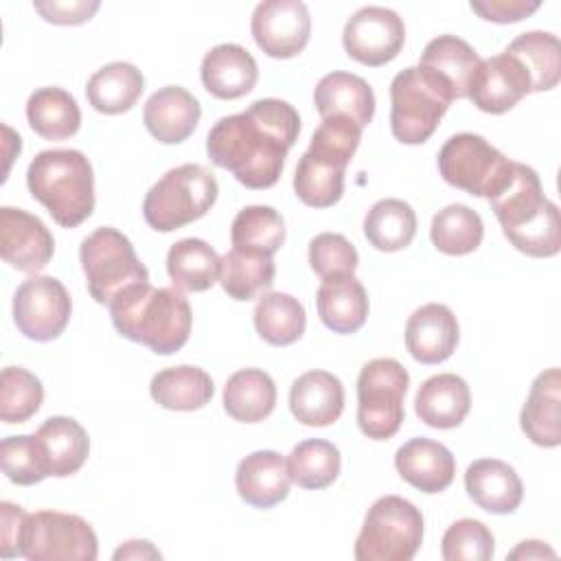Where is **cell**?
I'll return each instance as SVG.
<instances>
[{"instance_id":"cell-1","label":"cell","mask_w":561,"mask_h":561,"mask_svg":"<svg viewBox=\"0 0 561 561\" xmlns=\"http://www.w3.org/2000/svg\"><path fill=\"white\" fill-rule=\"evenodd\" d=\"M300 134V116L280 99H259L245 112L219 118L206 138L213 164L230 171L248 188L278 182L287 151Z\"/></svg>"},{"instance_id":"cell-2","label":"cell","mask_w":561,"mask_h":561,"mask_svg":"<svg viewBox=\"0 0 561 561\" xmlns=\"http://www.w3.org/2000/svg\"><path fill=\"white\" fill-rule=\"evenodd\" d=\"M114 329L158 355L178 353L191 335L193 313L180 289L136 283L110 302Z\"/></svg>"},{"instance_id":"cell-3","label":"cell","mask_w":561,"mask_h":561,"mask_svg":"<svg viewBox=\"0 0 561 561\" xmlns=\"http://www.w3.org/2000/svg\"><path fill=\"white\" fill-rule=\"evenodd\" d=\"M489 202L504 237L519 252L548 259L561 250L559 208L543 195L535 169L515 162L511 180Z\"/></svg>"},{"instance_id":"cell-4","label":"cell","mask_w":561,"mask_h":561,"mask_svg":"<svg viewBox=\"0 0 561 561\" xmlns=\"http://www.w3.org/2000/svg\"><path fill=\"white\" fill-rule=\"evenodd\" d=\"M26 184L31 195L64 228L83 224L94 210L92 164L77 149L39 151L28 164Z\"/></svg>"},{"instance_id":"cell-5","label":"cell","mask_w":561,"mask_h":561,"mask_svg":"<svg viewBox=\"0 0 561 561\" xmlns=\"http://www.w3.org/2000/svg\"><path fill=\"white\" fill-rule=\"evenodd\" d=\"M362 127L344 116L322 118L313 131L309 149L300 156L294 191L298 199L313 208H329L344 193V171L359 147Z\"/></svg>"},{"instance_id":"cell-6","label":"cell","mask_w":561,"mask_h":561,"mask_svg":"<svg viewBox=\"0 0 561 561\" xmlns=\"http://www.w3.org/2000/svg\"><path fill=\"white\" fill-rule=\"evenodd\" d=\"M219 195L213 171L188 162L169 169L145 195L142 217L158 232L178 230L204 217Z\"/></svg>"},{"instance_id":"cell-7","label":"cell","mask_w":561,"mask_h":561,"mask_svg":"<svg viewBox=\"0 0 561 561\" xmlns=\"http://www.w3.org/2000/svg\"><path fill=\"white\" fill-rule=\"evenodd\" d=\"M390 129L403 145L425 142L449 110L454 96L432 72L410 66L390 83Z\"/></svg>"},{"instance_id":"cell-8","label":"cell","mask_w":561,"mask_h":561,"mask_svg":"<svg viewBox=\"0 0 561 561\" xmlns=\"http://www.w3.org/2000/svg\"><path fill=\"white\" fill-rule=\"evenodd\" d=\"M421 541V511L399 495H383L368 508L353 552L357 561H410Z\"/></svg>"},{"instance_id":"cell-9","label":"cell","mask_w":561,"mask_h":561,"mask_svg":"<svg viewBox=\"0 0 561 561\" xmlns=\"http://www.w3.org/2000/svg\"><path fill=\"white\" fill-rule=\"evenodd\" d=\"M79 261L88 291L99 305L110 307L121 291L149 280V272L136 256L131 241L110 226L96 228L81 241Z\"/></svg>"},{"instance_id":"cell-10","label":"cell","mask_w":561,"mask_h":561,"mask_svg":"<svg viewBox=\"0 0 561 561\" xmlns=\"http://www.w3.org/2000/svg\"><path fill=\"white\" fill-rule=\"evenodd\" d=\"M408 386L410 375L397 359L377 357L364 364L357 377V425L364 436L388 440L399 432Z\"/></svg>"},{"instance_id":"cell-11","label":"cell","mask_w":561,"mask_h":561,"mask_svg":"<svg viewBox=\"0 0 561 561\" xmlns=\"http://www.w3.org/2000/svg\"><path fill=\"white\" fill-rule=\"evenodd\" d=\"M513 164L500 149L471 131L447 138L438 151L443 180L476 197L497 195L511 180Z\"/></svg>"},{"instance_id":"cell-12","label":"cell","mask_w":561,"mask_h":561,"mask_svg":"<svg viewBox=\"0 0 561 561\" xmlns=\"http://www.w3.org/2000/svg\"><path fill=\"white\" fill-rule=\"evenodd\" d=\"M22 557L28 561H94L99 541L92 526L75 513L35 511L24 522Z\"/></svg>"},{"instance_id":"cell-13","label":"cell","mask_w":561,"mask_h":561,"mask_svg":"<svg viewBox=\"0 0 561 561\" xmlns=\"http://www.w3.org/2000/svg\"><path fill=\"white\" fill-rule=\"evenodd\" d=\"M72 313L70 294L53 276H28L13 296L18 331L35 342H50L64 333Z\"/></svg>"},{"instance_id":"cell-14","label":"cell","mask_w":561,"mask_h":561,"mask_svg":"<svg viewBox=\"0 0 561 561\" xmlns=\"http://www.w3.org/2000/svg\"><path fill=\"white\" fill-rule=\"evenodd\" d=\"M405 42V24L392 9L362 7L355 11L342 33L344 50L364 66H383L392 61Z\"/></svg>"},{"instance_id":"cell-15","label":"cell","mask_w":561,"mask_h":561,"mask_svg":"<svg viewBox=\"0 0 561 561\" xmlns=\"http://www.w3.org/2000/svg\"><path fill=\"white\" fill-rule=\"evenodd\" d=\"M250 31L265 55L291 59L309 42L311 18L307 4L300 0H265L254 9Z\"/></svg>"},{"instance_id":"cell-16","label":"cell","mask_w":561,"mask_h":561,"mask_svg":"<svg viewBox=\"0 0 561 561\" xmlns=\"http://www.w3.org/2000/svg\"><path fill=\"white\" fill-rule=\"evenodd\" d=\"M55 252V239L44 221L22 208H0V254L4 263L24 274L44 270Z\"/></svg>"},{"instance_id":"cell-17","label":"cell","mask_w":561,"mask_h":561,"mask_svg":"<svg viewBox=\"0 0 561 561\" xmlns=\"http://www.w3.org/2000/svg\"><path fill=\"white\" fill-rule=\"evenodd\" d=\"M533 92L530 77L519 59L508 53L480 61L469 96L486 114H504Z\"/></svg>"},{"instance_id":"cell-18","label":"cell","mask_w":561,"mask_h":561,"mask_svg":"<svg viewBox=\"0 0 561 561\" xmlns=\"http://www.w3.org/2000/svg\"><path fill=\"white\" fill-rule=\"evenodd\" d=\"M458 320L447 305L427 302L405 324V348L421 364H440L458 346Z\"/></svg>"},{"instance_id":"cell-19","label":"cell","mask_w":561,"mask_h":561,"mask_svg":"<svg viewBox=\"0 0 561 561\" xmlns=\"http://www.w3.org/2000/svg\"><path fill=\"white\" fill-rule=\"evenodd\" d=\"M199 116V101L182 85H164L156 90L142 110L147 131L164 145L184 142L195 131Z\"/></svg>"},{"instance_id":"cell-20","label":"cell","mask_w":561,"mask_h":561,"mask_svg":"<svg viewBox=\"0 0 561 561\" xmlns=\"http://www.w3.org/2000/svg\"><path fill=\"white\" fill-rule=\"evenodd\" d=\"M467 495L486 513H515L524 497V484L517 471L497 458H480L465 471Z\"/></svg>"},{"instance_id":"cell-21","label":"cell","mask_w":561,"mask_h":561,"mask_svg":"<svg viewBox=\"0 0 561 561\" xmlns=\"http://www.w3.org/2000/svg\"><path fill=\"white\" fill-rule=\"evenodd\" d=\"M399 476L423 493L445 491L456 476L451 451L432 438H410L394 454Z\"/></svg>"},{"instance_id":"cell-22","label":"cell","mask_w":561,"mask_h":561,"mask_svg":"<svg viewBox=\"0 0 561 561\" xmlns=\"http://www.w3.org/2000/svg\"><path fill=\"white\" fill-rule=\"evenodd\" d=\"M234 484L239 497L256 508H272L289 493L287 460L272 449H259L237 465Z\"/></svg>"},{"instance_id":"cell-23","label":"cell","mask_w":561,"mask_h":561,"mask_svg":"<svg viewBox=\"0 0 561 561\" xmlns=\"http://www.w3.org/2000/svg\"><path fill=\"white\" fill-rule=\"evenodd\" d=\"M259 66L239 44H219L202 59V83L215 99H241L256 85Z\"/></svg>"},{"instance_id":"cell-24","label":"cell","mask_w":561,"mask_h":561,"mask_svg":"<svg viewBox=\"0 0 561 561\" xmlns=\"http://www.w3.org/2000/svg\"><path fill=\"white\" fill-rule=\"evenodd\" d=\"M289 410L302 425L327 427L335 423L344 410V386L327 370L302 373L291 383Z\"/></svg>"},{"instance_id":"cell-25","label":"cell","mask_w":561,"mask_h":561,"mask_svg":"<svg viewBox=\"0 0 561 561\" xmlns=\"http://www.w3.org/2000/svg\"><path fill=\"white\" fill-rule=\"evenodd\" d=\"M313 103L322 118L344 116L362 129L373 121L375 114V94L368 81L342 70L329 72L318 81Z\"/></svg>"},{"instance_id":"cell-26","label":"cell","mask_w":561,"mask_h":561,"mask_svg":"<svg viewBox=\"0 0 561 561\" xmlns=\"http://www.w3.org/2000/svg\"><path fill=\"white\" fill-rule=\"evenodd\" d=\"M561 375L552 366L539 373L530 386L528 399L519 414L522 432L539 447H557L561 443Z\"/></svg>"},{"instance_id":"cell-27","label":"cell","mask_w":561,"mask_h":561,"mask_svg":"<svg viewBox=\"0 0 561 561\" xmlns=\"http://www.w3.org/2000/svg\"><path fill=\"white\" fill-rule=\"evenodd\" d=\"M471 408V392L462 377L440 373L425 379L414 399L416 416L438 430L458 427Z\"/></svg>"},{"instance_id":"cell-28","label":"cell","mask_w":561,"mask_h":561,"mask_svg":"<svg viewBox=\"0 0 561 561\" xmlns=\"http://www.w3.org/2000/svg\"><path fill=\"white\" fill-rule=\"evenodd\" d=\"M480 61L482 59L473 46L465 39L456 35H438L425 46L419 68L438 77L454 99H467Z\"/></svg>"},{"instance_id":"cell-29","label":"cell","mask_w":561,"mask_h":561,"mask_svg":"<svg viewBox=\"0 0 561 561\" xmlns=\"http://www.w3.org/2000/svg\"><path fill=\"white\" fill-rule=\"evenodd\" d=\"M316 305L322 324L333 333H355L368 318V296L355 274L324 278Z\"/></svg>"},{"instance_id":"cell-30","label":"cell","mask_w":561,"mask_h":561,"mask_svg":"<svg viewBox=\"0 0 561 561\" xmlns=\"http://www.w3.org/2000/svg\"><path fill=\"white\" fill-rule=\"evenodd\" d=\"M35 438L39 443L48 476L66 478L77 473L90 454L88 432L70 416H50L46 419Z\"/></svg>"},{"instance_id":"cell-31","label":"cell","mask_w":561,"mask_h":561,"mask_svg":"<svg viewBox=\"0 0 561 561\" xmlns=\"http://www.w3.org/2000/svg\"><path fill=\"white\" fill-rule=\"evenodd\" d=\"M142 90L145 77L134 64L112 61L88 79L85 96L101 114H123L136 105Z\"/></svg>"},{"instance_id":"cell-32","label":"cell","mask_w":561,"mask_h":561,"mask_svg":"<svg viewBox=\"0 0 561 561\" xmlns=\"http://www.w3.org/2000/svg\"><path fill=\"white\" fill-rule=\"evenodd\" d=\"M149 392L151 399L167 410L191 412L204 408L213 399L215 386L204 368L182 364L156 373Z\"/></svg>"},{"instance_id":"cell-33","label":"cell","mask_w":561,"mask_h":561,"mask_svg":"<svg viewBox=\"0 0 561 561\" xmlns=\"http://www.w3.org/2000/svg\"><path fill=\"white\" fill-rule=\"evenodd\" d=\"M276 405L274 379L261 368H243L228 377L224 386V410L241 423H259Z\"/></svg>"},{"instance_id":"cell-34","label":"cell","mask_w":561,"mask_h":561,"mask_svg":"<svg viewBox=\"0 0 561 561\" xmlns=\"http://www.w3.org/2000/svg\"><path fill=\"white\" fill-rule=\"evenodd\" d=\"M26 118L31 129L44 140H66L79 131L81 110L70 92L48 85L28 96Z\"/></svg>"},{"instance_id":"cell-35","label":"cell","mask_w":561,"mask_h":561,"mask_svg":"<svg viewBox=\"0 0 561 561\" xmlns=\"http://www.w3.org/2000/svg\"><path fill=\"white\" fill-rule=\"evenodd\" d=\"M221 256L204 239H180L169 248L167 272L182 291H206L219 280Z\"/></svg>"},{"instance_id":"cell-36","label":"cell","mask_w":561,"mask_h":561,"mask_svg":"<svg viewBox=\"0 0 561 561\" xmlns=\"http://www.w3.org/2000/svg\"><path fill=\"white\" fill-rule=\"evenodd\" d=\"M504 53L513 55L526 68L533 92L552 90L561 79V44L559 37L546 31H528L517 35Z\"/></svg>"},{"instance_id":"cell-37","label":"cell","mask_w":561,"mask_h":561,"mask_svg":"<svg viewBox=\"0 0 561 561\" xmlns=\"http://www.w3.org/2000/svg\"><path fill=\"white\" fill-rule=\"evenodd\" d=\"M364 234L381 252L403 250L416 234V213L403 199H379L364 217Z\"/></svg>"},{"instance_id":"cell-38","label":"cell","mask_w":561,"mask_h":561,"mask_svg":"<svg viewBox=\"0 0 561 561\" xmlns=\"http://www.w3.org/2000/svg\"><path fill=\"white\" fill-rule=\"evenodd\" d=\"M274 274L272 256L237 248L228 250L219 263V283L234 300H252L267 291L274 283Z\"/></svg>"},{"instance_id":"cell-39","label":"cell","mask_w":561,"mask_h":561,"mask_svg":"<svg viewBox=\"0 0 561 561\" xmlns=\"http://www.w3.org/2000/svg\"><path fill=\"white\" fill-rule=\"evenodd\" d=\"M307 316L298 298L270 291L263 294L254 307L256 333L272 346H289L305 333Z\"/></svg>"},{"instance_id":"cell-40","label":"cell","mask_w":561,"mask_h":561,"mask_svg":"<svg viewBox=\"0 0 561 561\" xmlns=\"http://www.w3.org/2000/svg\"><path fill=\"white\" fill-rule=\"evenodd\" d=\"M484 237V224L476 210L465 204H449L438 210L430 226L434 248L449 256L473 252Z\"/></svg>"},{"instance_id":"cell-41","label":"cell","mask_w":561,"mask_h":561,"mask_svg":"<svg viewBox=\"0 0 561 561\" xmlns=\"http://www.w3.org/2000/svg\"><path fill=\"white\" fill-rule=\"evenodd\" d=\"M232 248L272 256L285 241V221L272 206H245L230 226Z\"/></svg>"},{"instance_id":"cell-42","label":"cell","mask_w":561,"mask_h":561,"mask_svg":"<svg viewBox=\"0 0 561 561\" xmlns=\"http://www.w3.org/2000/svg\"><path fill=\"white\" fill-rule=\"evenodd\" d=\"M342 467L340 449L322 438H309L298 443L289 458L287 469L294 484L302 489H327L335 482Z\"/></svg>"},{"instance_id":"cell-43","label":"cell","mask_w":561,"mask_h":561,"mask_svg":"<svg viewBox=\"0 0 561 561\" xmlns=\"http://www.w3.org/2000/svg\"><path fill=\"white\" fill-rule=\"evenodd\" d=\"M44 401L42 381L22 366H7L0 375V419L4 423L28 421Z\"/></svg>"},{"instance_id":"cell-44","label":"cell","mask_w":561,"mask_h":561,"mask_svg":"<svg viewBox=\"0 0 561 561\" xmlns=\"http://www.w3.org/2000/svg\"><path fill=\"white\" fill-rule=\"evenodd\" d=\"M493 550V533L486 524L471 517L454 522L440 541V554L445 561H489Z\"/></svg>"},{"instance_id":"cell-45","label":"cell","mask_w":561,"mask_h":561,"mask_svg":"<svg viewBox=\"0 0 561 561\" xmlns=\"http://www.w3.org/2000/svg\"><path fill=\"white\" fill-rule=\"evenodd\" d=\"M0 462L4 476L13 484L31 486L48 478V469L39 449V443L28 434L22 436H9L0 443Z\"/></svg>"},{"instance_id":"cell-46","label":"cell","mask_w":561,"mask_h":561,"mask_svg":"<svg viewBox=\"0 0 561 561\" xmlns=\"http://www.w3.org/2000/svg\"><path fill=\"white\" fill-rule=\"evenodd\" d=\"M309 263L311 270L322 276H340V274H353L357 270L359 256L355 245L337 232H320L309 243Z\"/></svg>"},{"instance_id":"cell-47","label":"cell","mask_w":561,"mask_h":561,"mask_svg":"<svg viewBox=\"0 0 561 561\" xmlns=\"http://www.w3.org/2000/svg\"><path fill=\"white\" fill-rule=\"evenodd\" d=\"M471 11H476L482 20L486 22H497V24H508V22H519L535 13L539 9V2L533 0H486V2H471Z\"/></svg>"},{"instance_id":"cell-48","label":"cell","mask_w":561,"mask_h":561,"mask_svg":"<svg viewBox=\"0 0 561 561\" xmlns=\"http://www.w3.org/2000/svg\"><path fill=\"white\" fill-rule=\"evenodd\" d=\"M35 11L46 20V22H53V24H83L85 20H90L101 2L99 0H77V2H35L33 4Z\"/></svg>"},{"instance_id":"cell-49","label":"cell","mask_w":561,"mask_h":561,"mask_svg":"<svg viewBox=\"0 0 561 561\" xmlns=\"http://www.w3.org/2000/svg\"><path fill=\"white\" fill-rule=\"evenodd\" d=\"M26 515L22 506H15L11 502L0 504V557L11 559V557H22V530Z\"/></svg>"},{"instance_id":"cell-50","label":"cell","mask_w":561,"mask_h":561,"mask_svg":"<svg viewBox=\"0 0 561 561\" xmlns=\"http://www.w3.org/2000/svg\"><path fill=\"white\" fill-rule=\"evenodd\" d=\"M554 559V550L550 546H546L543 541L530 539V541H522L513 552H508V559Z\"/></svg>"},{"instance_id":"cell-51","label":"cell","mask_w":561,"mask_h":561,"mask_svg":"<svg viewBox=\"0 0 561 561\" xmlns=\"http://www.w3.org/2000/svg\"><path fill=\"white\" fill-rule=\"evenodd\" d=\"M114 559H160V552L149 541H125V546L114 552Z\"/></svg>"}]
</instances>
